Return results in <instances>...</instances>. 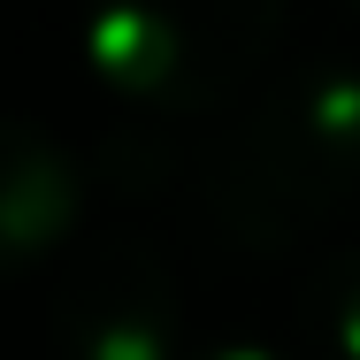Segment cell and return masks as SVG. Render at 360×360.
I'll use <instances>...</instances> for the list:
<instances>
[{
  "label": "cell",
  "instance_id": "5b68a950",
  "mask_svg": "<svg viewBox=\"0 0 360 360\" xmlns=\"http://www.w3.org/2000/svg\"><path fill=\"white\" fill-rule=\"evenodd\" d=\"M307 330L338 360H360V253H338L307 284Z\"/></svg>",
  "mask_w": 360,
  "mask_h": 360
},
{
  "label": "cell",
  "instance_id": "3957f363",
  "mask_svg": "<svg viewBox=\"0 0 360 360\" xmlns=\"http://www.w3.org/2000/svg\"><path fill=\"white\" fill-rule=\"evenodd\" d=\"M46 322H54L62 360H176L184 299H176L169 261L146 238L108 230L54 276Z\"/></svg>",
  "mask_w": 360,
  "mask_h": 360
},
{
  "label": "cell",
  "instance_id": "7a4b0ae2",
  "mask_svg": "<svg viewBox=\"0 0 360 360\" xmlns=\"http://www.w3.org/2000/svg\"><path fill=\"white\" fill-rule=\"evenodd\" d=\"M284 39V0H92V77L161 115H207L238 100Z\"/></svg>",
  "mask_w": 360,
  "mask_h": 360
},
{
  "label": "cell",
  "instance_id": "277c9868",
  "mask_svg": "<svg viewBox=\"0 0 360 360\" xmlns=\"http://www.w3.org/2000/svg\"><path fill=\"white\" fill-rule=\"evenodd\" d=\"M84 215V169L46 123L0 115V284L39 269Z\"/></svg>",
  "mask_w": 360,
  "mask_h": 360
},
{
  "label": "cell",
  "instance_id": "6da1fadb",
  "mask_svg": "<svg viewBox=\"0 0 360 360\" xmlns=\"http://www.w3.org/2000/svg\"><path fill=\"white\" fill-rule=\"evenodd\" d=\"M360 192V77L299 70L269 84L200 161V207L230 245L284 253Z\"/></svg>",
  "mask_w": 360,
  "mask_h": 360
},
{
  "label": "cell",
  "instance_id": "8992f818",
  "mask_svg": "<svg viewBox=\"0 0 360 360\" xmlns=\"http://www.w3.org/2000/svg\"><path fill=\"white\" fill-rule=\"evenodd\" d=\"M200 360H284V353H269V345H253V338H222V345H207Z\"/></svg>",
  "mask_w": 360,
  "mask_h": 360
}]
</instances>
